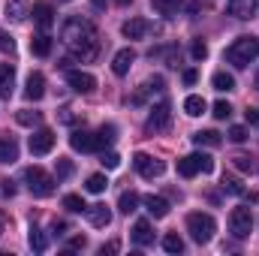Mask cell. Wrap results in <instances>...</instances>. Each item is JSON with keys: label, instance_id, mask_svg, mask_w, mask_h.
Masks as SVG:
<instances>
[{"label": "cell", "instance_id": "1", "mask_svg": "<svg viewBox=\"0 0 259 256\" xmlns=\"http://www.w3.org/2000/svg\"><path fill=\"white\" fill-rule=\"evenodd\" d=\"M61 39H64V46L78 61H94L97 58L100 39H97V27L88 18H78V15L66 18L64 27H61Z\"/></svg>", "mask_w": 259, "mask_h": 256}, {"label": "cell", "instance_id": "2", "mask_svg": "<svg viewBox=\"0 0 259 256\" xmlns=\"http://www.w3.org/2000/svg\"><path fill=\"white\" fill-rule=\"evenodd\" d=\"M259 58V39L256 36H238L229 49H226V61L232 66H247L250 61H256Z\"/></svg>", "mask_w": 259, "mask_h": 256}, {"label": "cell", "instance_id": "3", "mask_svg": "<svg viewBox=\"0 0 259 256\" xmlns=\"http://www.w3.org/2000/svg\"><path fill=\"white\" fill-rule=\"evenodd\" d=\"M187 232H190V238L196 244H208L214 238V232H217V223H214L211 214L193 211V214H187Z\"/></svg>", "mask_w": 259, "mask_h": 256}, {"label": "cell", "instance_id": "4", "mask_svg": "<svg viewBox=\"0 0 259 256\" xmlns=\"http://www.w3.org/2000/svg\"><path fill=\"white\" fill-rule=\"evenodd\" d=\"M24 181H27V190L33 193L36 199H46V196L55 193V178H52L46 169H39V166H30V169L24 172Z\"/></svg>", "mask_w": 259, "mask_h": 256}, {"label": "cell", "instance_id": "5", "mask_svg": "<svg viewBox=\"0 0 259 256\" xmlns=\"http://www.w3.org/2000/svg\"><path fill=\"white\" fill-rule=\"evenodd\" d=\"M199 172H214V160L208 157V154H187V157H181L178 160V175L181 178H193Z\"/></svg>", "mask_w": 259, "mask_h": 256}, {"label": "cell", "instance_id": "6", "mask_svg": "<svg viewBox=\"0 0 259 256\" xmlns=\"http://www.w3.org/2000/svg\"><path fill=\"white\" fill-rule=\"evenodd\" d=\"M133 166H136V172H139L142 178H160V175L166 172V163L157 160V157H151V154H145V151H139V154L133 157Z\"/></svg>", "mask_w": 259, "mask_h": 256}, {"label": "cell", "instance_id": "7", "mask_svg": "<svg viewBox=\"0 0 259 256\" xmlns=\"http://www.w3.org/2000/svg\"><path fill=\"white\" fill-rule=\"evenodd\" d=\"M172 124V106L163 100V103H157L154 109H151V115H148V133H166Z\"/></svg>", "mask_w": 259, "mask_h": 256}, {"label": "cell", "instance_id": "8", "mask_svg": "<svg viewBox=\"0 0 259 256\" xmlns=\"http://www.w3.org/2000/svg\"><path fill=\"white\" fill-rule=\"evenodd\" d=\"M250 229H253V214L247 208H232V214H229V232L235 238H247Z\"/></svg>", "mask_w": 259, "mask_h": 256}, {"label": "cell", "instance_id": "9", "mask_svg": "<svg viewBox=\"0 0 259 256\" xmlns=\"http://www.w3.org/2000/svg\"><path fill=\"white\" fill-rule=\"evenodd\" d=\"M69 145H72L75 151H81V154L103 151V142H100V136H94V133H84V130H75V133L69 136Z\"/></svg>", "mask_w": 259, "mask_h": 256}, {"label": "cell", "instance_id": "10", "mask_svg": "<svg viewBox=\"0 0 259 256\" xmlns=\"http://www.w3.org/2000/svg\"><path fill=\"white\" fill-rule=\"evenodd\" d=\"M66 81H69V88L78 91V94H91V91L97 88V78H94L91 72H81V69H66Z\"/></svg>", "mask_w": 259, "mask_h": 256}, {"label": "cell", "instance_id": "11", "mask_svg": "<svg viewBox=\"0 0 259 256\" xmlns=\"http://www.w3.org/2000/svg\"><path fill=\"white\" fill-rule=\"evenodd\" d=\"M55 148V133L52 130H36L33 136H30V154L33 157H42V154H49Z\"/></svg>", "mask_w": 259, "mask_h": 256}, {"label": "cell", "instance_id": "12", "mask_svg": "<svg viewBox=\"0 0 259 256\" xmlns=\"http://www.w3.org/2000/svg\"><path fill=\"white\" fill-rule=\"evenodd\" d=\"M226 9H229V15H235V18H253L259 12V0H229Z\"/></svg>", "mask_w": 259, "mask_h": 256}, {"label": "cell", "instance_id": "13", "mask_svg": "<svg viewBox=\"0 0 259 256\" xmlns=\"http://www.w3.org/2000/svg\"><path fill=\"white\" fill-rule=\"evenodd\" d=\"M24 97H27V100H33V103L46 97V75H42V72H30V75H27Z\"/></svg>", "mask_w": 259, "mask_h": 256}, {"label": "cell", "instance_id": "14", "mask_svg": "<svg viewBox=\"0 0 259 256\" xmlns=\"http://www.w3.org/2000/svg\"><path fill=\"white\" fill-rule=\"evenodd\" d=\"M142 205L148 208V214H151L154 220H163V217L169 214V202H166L163 196H154V193H148V196H142Z\"/></svg>", "mask_w": 259, "mask_h": 256}, {"label": "cell", "instance_id": "15", "mask_svg": "<svg viewBox=\"0 0 259 256\" xmlns=\"http://www.w3.org/2000/svg\"><path fill=\"white\" fill-rule=\"evenodd\" d=\"M18 160V142L9 133H0V163H15Z\"/></svg>", "mask_w": 259, "mask_h": 256}, {"label": "cell", "instance_id": "16", "mask_svg": "<svg viewBox=\"0 0 259 256\" xmlns=\"http://www.w3.org/2000/svg\"><path fill=\"white\" fill-rule=\"evenodd\" d=\"M12 91H15V66L3 64V66H0V97H3V100H9V97H12Z\"/></svg>", "mask_w": 259, "mask_h": 256}, {"label": "cell", "instance_id": "17", "mask_svg": "<svg viewBox=\"0 0 259 256\" xmlns=\"http://www.w3.org/2000/svg\"><path fill=\"white\" fill-rule=\"evenodd\" d=\"M88 220H91V226L106 229V226L112 223V211H109L106 205H91V208H88Z\"/></svg>", "mask_w": 259, "mask_h": 256}, {"label": "cell", "instance_id": "18", "mask_svg": "<svg viewBox=\"0 0 259 256\" xmlns=\"http://www.w3.org/2000/svg\"><path fill=\"white\" fill-rule=\"evenodd\" d=\"M133 61H136V52H133V49H121V52L115 55V61H112V72H115V75H127Z\"/></svg>", "mask_w": 259, "mask_h": 256}, {"label": "cell", "instance_id": "19", "mask_svg": "<svg viewBox=\"0 0 259 256\" xmlns=\"http://www.w3.org/2000/svg\"><path fill=\"white\" fill-rule=\"evenodd\" d=\"M133 241H136L139 247L154 244V229H151V223H148V220H139V223L133 226Z\"/></svg>", "mask_w": 259, "mask_h": 256}, {"label": "cell", "instance_id": "20", "mask_svg": "<svg viewBox=\"0 0 259 256\" xmlns=\"http://www.w3.org/2000/svg\"><path fill=\"white\" fill-rule=\"evenodd\" d=\"M33 21H36L42 30H49V27L55 24V9H52L49 3H36V6H33Z\"/></svg>", "mask_w": 259, "mask_h": 256}, {"label": "cell", "instance_id": "21", "mask_svg": "<svg viewBox=\"0 0 259 256\" xmlns=\"http://www.w3.org/2000/svg\"><path fill=\"white\" fill-rule=\"evenodd\" d=\"M148 27H151V24H148L145 18H130V21H124V27H121V30H124V36H127V39H142V36L148 33Z\"/></svg>", "mask_w": 259, "mask_h": 256}, {"label": "cell", "instance_id": "22", "mask_svg": "<svg viewBox=\"0 0 259 256\" xmlns=\"http://www.w3.org/2000/svg\"><path fill=\"white\" fill-rule=\"evenodd\" d=\"M27 15H30V12H27V0H6V18H9V21L21 24Z\"/></svg>", "mask_w": 259, "mask_h": 256}, {"label": "cell", "instance_id": "23", "mask_svg": "<svg viewBox=\"0 0 259 256\" xmlns=\"http://www.w3.org/2000/svg\"><path fill=\"white\" fill-rule=\"evenodd\" d=\"M223 139H220V133L217 130H199V133H193V145H205V148H217Z\"/></svg>", "mask_w": 259, "mask_h": 256}, {"label": "cell", "instance_id": "24", "mask_svg": "<svg viewBox=\"0 0 259 256\" xmlns=\"http://www.w3.org/2000/svg\"><path fill=\"white\" fill-rule=\"evenodd\" d=\"M30 52H33L36 58H49V55H52V36H49V33L33 36V39H30Z\"/></svg>", "mask_w": 259, "mask_h": 256}, {"label": "cell", "instance_id": "25", "mask_svg": "<svg viewBox=\"0 0 259 256\" xmlns=\"http://www.w3.org/2000/svg\"><path fill=\"white\" fill-rule=\"evenodd\" d=\"M151 3H154V9H157L160 15H166V18L178 15V9L184 6V0H151Z\"/></svg>", "mask_w": 259, "mask_h": 256}, {"label": "cell", "instance_id": "26", "mask_svg": "<svg viewBox=\"0 0 259 256\" xmlns=\"http://www.w3.org/2000/svg\"><path fill=\"white\" fill-rule=\"evenodd\" d=\"M211 84H214V91H220V94H229V91H235V78H232L229 72H214Z\"/></svg>", "mask_w": 259, "mask_h": 256}, {"label": "cell", "instance_id": "27", "mask_svg": "<svg viewBox=\"0 0 259 256\" xmlns=\"http://www.w3.org/2000/svg\"><path fill=\"white\" fill-rule=\"evenodd\" d=\"M205 109H208V103H205L202 97H196V94L184 100V112H187L190 118H199V115H205Z\"/></svg>", "mask_w": 259, "mask_h": 256}, {"label": "cell", "instance_id": "28", "mask_svg": "<svg viewBox=\"0 0 259 256\" xmlns=\"http://www.w3.org/2000/svg\"><path fill=\"white\" fill-rule=\"evenodd\" d=\"M139 202H142V199H139L133 190H124L121 193V199H118V208H121L124 214H133V211L139 208Z\"/></svg>", "mask_w": 259, "mask_h": 256}, {"label": "cell", "instance_id": "29", "mask_svg": "<svg viewBox=\"0 0 259 256\" xmlns=\"http://www.w3.org/2000/svg\"><path fill=\"white\" fill-rule=\"evenodd\" d=\"M27 241H30V247H33L36 253H42V250L49 247V238H46V232H42V229H36V226H30V235H27Z\"/></svg>", "mask_w": 259, "mask_h": 256}, {"label": "cell", "instance_id": "30", "mask_svg": "<svg viewBox=\"0 0 259 256\" xmlns=\"http://www.w3.org/2000/svg\"><path fill=\"white\" fill-rule=\"evenodd\" d=\"M64 208L69 211V214H81V211H88L84 199H81V196H75V193H69V196H64Z\"/></svg>", "mask_w": 259, "mask_h": 256}, {"label": "cell", "instance_id": "31", "mask_svg": "<svg viewBox=\"0 0 259 256\" xmlns=\"http://www.w3.org/2000/svg\"><path fill=\"white\" fill-rule=\"evenodd\" d=\"M39 112H30V109H21V112H15V121L21 124V127H36L39 124Z\"/></svg>", "mask_w": 259, "mask_h": 256}, {"label": "cell", "instance_id": "32", "mask_svg": "<svg viewBox=\"0 0 259 256\" xmlns=\"http://www.w3.org/2000/svg\"><path fill=\"white\" fill-rule=\"evenodd\" d=\"M106 187H109L106 175H91V178H88V184H84V190H88V193H103Z\"/></svg>", "mask_w": 259, "mask_h": 256}, {"label": "cell", "instance_id": "33", "mask_svg": "<svg viewBox=\"0 0 259 256\" xmlns=\"http://www.w3.org/2000/svg\"><path fill=\"white\" fill-rule=\"evenodd\" d=\"M163 250H166V253H181V250H184L181 235H166V238H163Z\"/></svg>", "mask_w": 259, "mask_h": 256}, {"label": "cell", "instance_id": "34", "mask_svg": "<svg viewBox=\"0 0 259 256\" xmlns=\"http://www.w3.org/2000/svg\"><path fill=\"white\" fill-rule=\"evenodd\" d=\"M223 190L232 193V196H244V187H241V181H238V178H232V175H223Z\"/></svg>", "mask_w": 259, "mask_h": 256}, {"label": "cell", "instance_id": "35", "mask_svg": "<svg viewBox=\"0 0 259 256\" xmlns=\"http://www.w3.org/2000/svg\"><path fill=\"white\" fill-rule=\"evenodd\" d=\"M214 118H220V121H226V118H232V106H229L226 100H220V103H214Z\"/></svg>", "mask_w": 259, "mask_h": 256}, {"label": "cell", "instance_id": "36", "mask_svg": "<svg viewBox=\"0 0 259 256\" xmlns=\"http://www.w3.org/2000/svg\"><path fill=\"white\" fill-rule=\"evenodd\" d=\"M115 133H118V130L112 127V124H106V127L100 130V133H97V136H100V142H103V148H106V145H112V142H115V139H118V136H115Z\"/></svg>", "mask_w": 259, "mask_h": 256}, {"label": "cell", "instance_id": "37", "mask_svg": "<svg viewBox=\"0 0 259 256\" xmlns=\"http://www.w3.org/2000/svg\"><path fill=\"white\" fill-rule=\"evenodd\" d=\"M232 163H235V169H241V172H253V160H250L247 154H238V157H232Z\"/></svg>", "mask_w": 259, "mask_h": 256}, {"label": "cell", "instance_id": "38", "mask_svg": "<svg viewBox=\"0 0 259 256\" xmlns=\"http://www.w3.org/2000/svg\"><path fill=\"white\" fill-rule=\"evenodd\" d=\"M190 55H193L196 61H205V58H208V46H205L202 39H193V46H190Z\"/></svg>", "mask_w": 259, "mask_h": 256}, {"label": "cell", "instance_id": "39", "mask_svg": "<svg viewBox=\"0 0 259 256\" xmlns=\"http://www.w3.org/2000/svg\"><path fill=\"white\" fill-rule=\"evenodd\" d=\"M100 163H103L106 169H118V166H121V157H118L115 151H109V154H103V160H100Z\"/></svg>", "mask_w": 259, "mask_h": 256}, {"label": "cell", "instance_id": "40", "mask_svg": "<svg viewBox=\"0 0 259 256\" xmlns=\"http://www.w3.org/2000/svg\"><path fill=\"white\" fill-rule=\"evenodd\" d=\"M0 52H6V55L15 52V39H12L9 33H3V30H0Z\"/></svg>", "mask_w": 259, "mask_h": 256}, {"label": "cell", "instance_id": "41", "mask_svg": "<svg viewBox=\"0 0 259 256\" xmlns=\"http://www.w3.org/2000/svg\"><path fill=\"white\" fill-rule=\"evenodd\" d=\"M72 175V163L66 157H58V178H69Z\"/></svg>", "mask_w": 259, "mask_h": 256}, {"label": "cell", "instance_id": "42", "mask_svg": "<svg viewBox=\"0 0 259 256\" xmlns=\"http://www.w3.org/2000/svg\"><path fill=\"white\" fill-rule=\"evenodd\" d=\"M229 139H232V142H244V139H247V130L244 127H232L229 130Z\"/></svg>", "mask_w": 259, "mask_h": 256}, {"label": "cell", "instance_id": "43", "mask_svg": "<svg viewBox=\"0 0 259 256\" xmlns=\"http://www.w3.org/2000/svg\"><path fill=\"white\" fill-rule=\"evenodd\" d=\"M64 124H75V115H72V109H61V115H58Z\"/></svg>", "mask_w": 259, "mask_h": 256}, {"label": "cell", "instance_id": "44", "mask_svg": "<svg viewBox=\"0 0 259 256\" xmlns=\"http://www.w3.org/2000/svg\"><path fill=\"white\" fill-rule=\"evenodd\" d=\"M244 115H247V124H253V127H259V109H247Z\"/></svg>", "mask_w": 259, "mask_h": 256}, {"label": "cell", "instance_id": "45", "mask_svg": "<svg viewBox=\"0 0 259 256\" xmlns=\"http://www.w3.org/2000/svg\"><path fill=\"white\" fill-rule=\"evenodd\" d=\"M118 247H121V244H118V241H112V244H103V247H100V253L106 256V253H118Z\"/></svg>", "mask_w": 259, "mask_h": 256}, {"label": "cell", "instance_id": "46", "mask_svg": "<svg viewBox=\"0 0 259 256\" xmlns=\"http://www.w3.org/2000/svg\"><path fill=\"white\" fill-rule=\"evenodd\" d=\"M196 78H199L196 69H187V72H184V84H196Z\"/></svg>", "mask_w": 259, "mask_h": 256}, {"label": "cell", "instance_id": "47", "mask_svg": "<svg viewBox=\"0 0 259 256\" xmlns=\"http://www.w3.org/2000/svg\"><path fill=\"white\" fill-rule=\"evenodd\" d=\"M3 193H6V196H15V184H12V181H3Z\"/></svg>", "mask_w": 259, "mask_h": 256}, {"label": "cell", "instance_id": "48", "mask_svg": "<svg viewBox=\"0 0 259 256\" xmlns=\"http://www.w3.org/2000/svg\"><path fill=\"white\" fill-rule=\"evenodd\" d=\"M244 196H247L250 202H259V193H244Z\"/></svg>", "mask_w": 259, "mask_h": 256}, {"label": "cell", "instance_id": "49", "mask_svg": "<svg viewBox=\"0 0 259 256\" xmlns=\"http://www.w3.org/2000/svg\"><path fill=\"white\" fill-rule=\"evenodd\" d=\"M3 229H6V217L0 214V235H3Z\"/></svg>", "mask_w": 259, "mask_h": 256}, {"label": "cell", "instance_id": "50", "mask_svg": "<svg viewBox=\"0 0 259 256\" xmlns=\"http://www.w3.org/2000/svg\"><path fill=\"white\" fill-rule=\"evenodd\" d=\"M253 84H256V91H259V72H256V78H253Z\"/></svg>", "mask_w": 259, "mask_h": 256}, {"label": "cell", "instance_id": "51", "mask_svg": "<svg viewBox=\"0 0 259 256\" xmlns=\"http://www.w3.org/2000/svg\"><path fill=\"white\" fill-rule=\"evenodd\" d=\"M115 3H121V6H127V3H130V0H115Z\"/></svg>", "mask_w": 259, "mask_h": 256}]
</instances>
